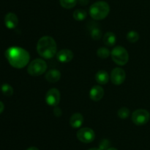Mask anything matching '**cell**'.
<instances>
[{
    "label": "cell",
    "mask_w": 150,
    "mask_h": 150,
    "mask_svg": "<svg viewBox=\"0 0 150 150\" xmlns=\"http://www.w3.org/2000/svg\"><path fill=\"white\" fill-rule=\"evenodd\" d=\"M111 58L116 64L125 66L129 60V54L127 50L121 46H117L111 52Z\"/></svg>",
    "instance_id": "cell-4"
},
{
    "label": "cell",
    "mask_w": 150,
    "mask_h": 150,
    "mask_svg": "<svg viewBox=\"0 0 150 150\" xmlns=\"http://www.w3.org/2000/svg\"><path fill=\"white\" fill-rule=\"evenodd\" d=\"M107 150H117V149L115 148H108Z\"/></svg>",
    "instance_id": "cell-30"
},
{
    "label": "cell",
    "mask_w": 150,
    "mask_h": 150,
    "mask_svg": "<svg viewBox=\"0 0 150 150\" xmlns=\"http://www.w3.org/2000/svg\"><path fill=\"white\" fill-rule=\"evenodd\" d=\"M45 77L48 82L55 83V82H58L61 78V73L57 69H51V70L47 71Z\"/></svg>",
    "instance_id": "cell-13"
},
{
    "label": "cell",
    "mask_w": 150,
    "mask_h": 150,
    "mask_svg": "<svg viewBox=\"0 0 150 150\" xmlns=\"http://www.w3.org/2000/svg\"><path fill=\"white\" fill-rule=\"evenodd\" d=\"M47 69V64L42 59L37 58L29 64L27 72L31 76H40L43 74Z\"/></svg>",
    "instance_id": "cell-5"
},
{
    "label": "cell",
    "mask_w": 150,
    "mask_h": 150,
    "mask_svg": "<svg viewBox=\"0 0 150 150\" xmlns=\"http://www.w3.org/2000/svg\"><path fill=\"white\" fill-rule=\"evenodd\" d=\"M1 90L2 94L6 96H11L14 92L13 87L7 83L3 84L1 87Z\"/></svg>",
    "instance_id": "cell-20"
},
{
    "label": "cell",
    "mask_w": 150,
    "mask_h": 150,
    "mask_svg": "<svg viewBox=\"0 0 150 150\" xmlns=\"http://www.w3.org/2000/svg\"><path fill=\"white\" fill-rule=\"evenodd\" d=\"M104 96V89L100 85H95L89 92V97L95 101H98L103 99Z\"/></svg>",
    "instance_id": "cell-11"
},
{
    "label": "cell",
    "mask_w": 150,
    "mask_h": 150,
    "mask_svg": "<svg viewBox=\"0 0 150 150\" xmlns=\"http://www.w3.org/2000/svg\"><path fill=\"white\" fill-rule=\"evenodd\" d=\"M60 4L65 9H72L76 5L78 0H59Z\"/></svg>",
    "instance_id": "cell-18"
},
{
    "label": "cell",
    "mask_w": 150,
    "mask_h": 150,
    "mask_svg": "<svg viewBox=\"0 0 150 150\" xmlns=\"http://www.w3.org/2000/svg\"><path fill=\"white\" fill-rule=\"evenodd\" d=\"M26 150H39V149H38L37 148V147L32 146V147H29V148L27 149H26Z\"/></svg>",
    "instance_id": "cell-28"
},
{
    "label": "cell",
    "mask_w": 150,
    "mask_h": 150,
    "mask_svg": "<svg viewBox=\"0 0 150 150\" xmlns=\"http://www.w3.org/2000/svg\"><path fill=\"white\" fill-rule=\"evenodd\" d=\"M4 24L8 29H15L18 24V19L15 13H8L4 17Z\"/></svg>",
    "instance_id": "cell-12"
},
{
    "label": "cell",
    "mask_w": 150,
    "mask_h": 150,
    "mask_svg": "<svg viewBox=\"0 0 150 150\" xmlns=\"http://www.w3.org/2000/svg\"><path fill=\"white\" fill-rule=\"evenodd\" d=\"M60 92L57 88H51L45 95V101L49 106L56 107L60 101Z\"/></svg>",
    "instance_id": "cell-8"
},
{
    "label": "cell",
    "mask_w": 150,
    "mask_h": 150,
    "mask_svg": "<svg viewBox=\"0 0 150 150\" xmlns=\"http://www.w3.org/2000/svg\"><path fill=\"white\" fill-rule=\"evenodd\" d=\"M126 73L121 68H115L111 73V81L116 85H120L125 82Z\"/></svg>",
    "instance_id": "cell-9"
},
{
    "label": "cell",
    "mask_w": 150,
    "mask_h": 150,
    "mask_svg": "<svg viewBox=\"0 0 150 150\" xmlns=\"http://www.w3.org/2000/svg\"><path fill=\"white\" fill-rule=\"evenodd\" d=\"M87 13H86V10H83V9H77L73 13V18L75 20L78 21H83L86 18Z\"/></svg>",
    "instance_id": "cell-17"
},
{
    "label": "cell",
    "mask_w": 150,
    "mask_h": 150,
    "mask_svg": "<svg viewBox=\"0 0 150 150\" xmlns=\"http://www.w3.org/2000/svg\"><path fill=\"white\" fill-rule=\"evenodd\" d=\"M78 2L81 5L86 6L89 3V0H78Z\"/></svg>",
    "instance_id": "cell-26"
},
{
    "label": "cell",
    "mask_w": 150,
    "mask_h": 150,
    "mask_svg": "<svg viewBox=\"0 0 150 150\" xmlns=\"http://www.w3.org/2000/svg\"><path fill=\"white\" fill-rule=\"evenodd\" d=\"M109 141L107 139L103 140L100 142V144L99 149L100 150H107L108 149V146H109Z\"/></svg>",
    "instance_id": "cell-24"
},
{
    "label": "cell",
    "mask_w": 150,
    "mask_h": 150,
    "mask_svg": "<svg viewBox=\"0 0 150 150\" xmlns=\"http://www.w3.org/2000/svg\"><path fill=\"white\" fill-rule=\"evenodd\" d=\"M109 74L105 70H100L95 74V80L100 85H105L109 81Z\"/></svg>",
    "instance_id": "cell-15"
},
{
    "label": "cell",
    "mask_w": 150,
    "mask_h": 150,
    "mask_svg": "<svg viewBox=\"0 0 150 150\" xmlns=\"http://www.w3.org/2000/svg\"><path fill=\"white\" fill-rule=\"evenodd\" d=\"M90 35H91V38H92V39L95 40V41H98V40H100L101 38L103 33H102V31H101L99 28L95 27L92 29Z\"/></svg>",
    "instance_id": "cell-23"
},
{
    "label": "cell",
    "mask_w": 150,
    "mask_h": 150,
    "mask_svg": "<svg viewBox=\"0 0 150 150\" xmlns=\"http://www.w3.org/2000/svg\"><path fill=\"white\" fill-rule=\"evenodd\" d=\"M37 51L43 58L51 59L57 54V45L55 40L51 36L40 38L37 44Z\"/></svg>",
    "instance_id": "cell-2"
},
{
    "label": "cell",
    "mask_w": 150,
    "mask_h": 150,
    "mask_svg": "<svg viewBox=\"0 0 150 150\" xmlns=\"http://www.w3.org/2000/svg\"><path fill=\"white\" fill-rule=\"evenodd\" d=\"M117 41V37L114 32H108L104 35L103 43L107 46H113L115 45Z\"/></svg>",
    "instance_id": "cell-16"
},
{
    "label": "cell",
    "mask_w": 150,
    "mask_h": 150,
    "mask_svg": "<svg viewBox=\"0 0 150 150\" xmlns=\"http://www.w3.org/2000/svg\"><path fill=\"white\" fill-rule=\"evenodd\" d=\"M132 121L138 126L144 125L150 119V113L144 109H138L132 114Z\"/></svg>",
    "instance_id": "cell-6"
},
{
    "label": "cell",
    "mask_w": 150,
    "mask_h": 150,
    "mask_svg": "<svg viewBox=\"0 0 150 150\" xmlns=\"http://www.w3.org/2000/svg\"><path fill=\"white\" fill-rule=\"evenodd\" d=\"M117 116L122 119H125L130 116V110L125 107H121L117 112Z\"/></svg>",
    "instance_id": "cell-22"
},
{
    "label": "cell",
    "mask_w": 150,
    "mask_h": 150,
    "mask_svg": "<svg viewBox=\"0 0 150 150\" xmlns=\"http://www.w3.org/2000/svg\"><path fill=\"white\" fill-rule=\"evenodd\" d=\"M73 52L70 49H62L57 53V58L61 63H67L71 61L73 58Z\"/></svg>",
    "instance_id": "cell-10"
},
{
    "label": "cell",
    "mask_w": 150,
    "mask_h": 150,
    "mask_svg": "<svg viewBox=\"0 0 150 150\" xmlns=\"http://www.w3.org/2000/svg\"><path fill=\"white\" fill-rule=\"evenodd\" d=\"M4 104H3L2 101H0V114H1L3 111H4Z\"/></svg>",
    "instance_id": "cell-27"
},
{
    "label": "cell",
    "mask_w": 150,
    "mask_h": 150,
    "mask_svg": "<svg viewBox=\"0 0 150 150\" xmlns=\"http://www.w3.org/2000/svg\"><path fill=\"white\" fill-rule=\"evenodd\" d=\"M78 139L84 144H89L95 140V134L93 129L89 127L81 128L77 132Z\"/></svg>",
    "instance_id": "cell-7"
},
{
    "label": "cell",
    "mask_w": 150,
    "mask_h": 150,
    "mask_svg": "<svg viewBox=\"0 0 150 150\" xmlns=\"http://www.w3.org/2000/svg\"><path fill=\"white\" fill-rule=\"evenodd\" d=\"M109 12V4L104 1H96L89 8V15L92 19L97 21L103 20L106 18Z\"/></svg>",
    "instance_id": "cell-3"
},
{
    "label": "cell",
    "mask_w": 150,
    "mask_h": 150,
    "mask_svg": "<svg viewBox=\"0 0 150 150\" xmlns=\"http://www.w3.org/2000/svg\"><path fill=\"white\" fill-rule=\"evenodd\" d=\"M54 114L56 117H60L62 115V111L59 107L56 106V107H54Z\"/></svg>",
    "instance_id": "cell-25"
},
{
    "label": "cell",
    "mask_w": 150,
    "mask_h": 150,
    "mask_svg": "<svg viewBox=\"0 0 150 150\" xmlns=\"http://www.w3.org/2000/svg\"><path fill=\"white\" fill-rule=\"evenodd\" d=\"M7 61L16 69H22L27 66L30 60V54L26 49L21 47L12 46L5 51Z\"/></svg>",
    "instance_id": "cell-1"
},
{
    "label": "cell",
    "mask_w": 150,
    "mask_h": 150,
    "mask_svg": "<svg viewBox=\"0 0 150 150\" xmlns=\"http://www.w3.org/2000/svg\"><path fill=\"white\" fill-rule=\"evenodd\" d=\"M83 122V117L81 113H74L70 119V124L74 129H78L82 126Z\"/></svg>",
    "instance_id": "cell-14"
},
{
    "label": "cell",
    "mask_w": 150,
    "mask_h": 150,
    "mask_svg": "<svg viewBox=\"0 0 150 150\" xmlns=\"http://www.w3.org/2000/svg\"><path fill=\"white\" fill-rule=\"evenodd\" d=\"M88 150H100L99 148H92V149H89Z\"/></svg>",
    "instance_id": "cell-29"
},
{
    "label": "cell",
    "mask_w": 150,
    "mask_h": 150,
    "mask_svg": "<svg viewBox=\"0 0 150 150\" xmlns=\"http://www.w3.org/2000/svg\"><path fill=\"white\" fill-rule=\"evenodd\" d=\"M111 54V51L108 49L105 48V47H101V48L98 49L97 51V55L101 59H106Z\"/></svg>",
    "instance_id": "cell-19"
},
{
    "label": "cell",
    "mask_w": 150,
    "mask_h": 150,
    "mask_svg": "<svg viewBox=\"0 0 150 150\" xmlns=\"http://www.w3.org/2000/svg\"><path fill=\"white\" fill-rule=\"evenodd\" d=\"M126 38L129 42L136 43L139 40V34L136 31H130L129 32H127Z\"/></svg>",
    "instance_id": "cell-21"
}]
</instances>
